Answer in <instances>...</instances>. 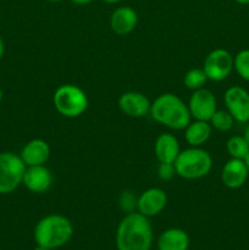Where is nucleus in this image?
<instances>
[{"instance_id":"f257e3e1","label":"nucleus","mask_w":249,"mask_h":250,"mask_svg":"<svg viewBox=\"0 0 249 250\" xmlns=\"http://www.w3.org/2000/svg\"><path fill=\"white\" fill-rule=\"evenodd\" d=\"M153 226L141 212H128L120 221L116 231L117 250H150Z\"/></svg>"},{"instance_id":"f03ea898","label":"nucleus","mask_w":249,"mask_h":250,"mask_svg":"<svg viewBox=\"0 0 249 250\" xmlns=\"http://www.w3.org/2000/svg\"><path fill=\"white\" fill-rule=\"evenodd\" d=\"M151 119L175 131H182L192 121L188 105L173 93H164L151 103Z\"/></svg>"},{"instance_id":"7ed1b4c3","label":"nucleus","mask_w":249,"mask_h":250,"mask_svg":"<svg viewBox=\"0 0 249 250\" xmlns=\"http://www.w3.org/2000/svg\"><path fill=\"white\" fill-rule=\"evenodd\" d=\"M33 236L37 246L51 250L61 248L72 238V222L63 215H46L36 225Z\"/></svg>"},{"instance_id":"20e7f679","label":"nucleus","mask_w":249,"mask_h":250,"mask_svg":"<svg viewBox=\"0 0 249 250\" xmlns=\"http://www.w3.org/2000/svg\"><path fill=\"white\" fill-rule=\"evenodd\" d=\"M176 175L186 180H199L209 175L212 168V158L200 146L181 150L173 163Z\"/></svg>"},{"instance_id":"39448f33","label":"nucleus","mask_w":249,"mask_h":250,"mask_svg":"<svg viewBox=\"0 0 249 250\" xmlns=\"http://www.w3.org/2000/svg\"><path fill=\"white\" fill-rule=\"evenodd\" d=\"M56 111L68 119L81 116L88 107V97L82 88L75 84H62L53 97Z\"/></svg>"},{"instance_id":"423d86ee","label":"nucleus","mask_w":249,"mask_h":250,"mask_svg":"<svg viewBox=\"0 0 249 250\" xmlns=\"http://www.w3.org/2000/svg\"><path fill=\"white\" fill-rule=\"evenodd\" d=\"M26 167V164L17 154L11 151L0 153V194H10L22 185Z\"/></svg>"},{"instance_id":"0eeeda50","label":"nucleus","mask_w":249,"mask_h":250,"mask_svg":"<svg viewBox=\"0 0 249 250\" xmlns=\"http://www.w3.org/2000/svg\"><path fill=\"white\" fill-rule=\"evenodd\" d=\"M203 70L209 81L221 82L226 80L233 70V56L226 49H214L205 58Z\"/></svg>"},{"instance_id":"6e6552de","label":"nucleus","mask_w":249,"mask_h":250,"mask_svg":"<svg viewBox=\"0 0 249 250\" xmlns=\"http://www.w3.org/2000/svg\"><path fill=\"white\" fill-rule=\"evenodd\" d=\"M227 111L234 121L241 124L249 122V93L239 85H233L226 90L224 95Z\"/></svg>"},{"instance_id":"1a4fd4ad","label":"nucleus","mask_w":249,"mask_h":250,"mask_svg":"<svg viewBox=\"0 0 249 250\" xmlns=\"http://www.w3.org/2000/svg\"><path fill=\"white\" fill-rule=\"evenodd\" d=\"M192 119L209 121L217 110V102L214 93L207 88H202L193 92L188 103Z\"/></svg>"},{"instance_id":"9d476101","label":"nucleus","mask_w":249,"mask_h":250,"mask_svg":"<svg viewBox=\"0 0 249 250\" xmlns=\"http://www.w3.org/2000/svg\"><path fill=\"white\" fill-rule=\"evenodd\" d=\"M167 205V194L161 188L153 187L144 190L137 199V210L146 217L158 216Z\"/></svg>"},{"instance_id":"9b49d317","label":"nucleus","mask_w":249,"mask_h":250,"mask_svg":"<svg viewBox=\"0 0 249 250\" xmlns=\"http://www.w3.org/2000/svg\"><path fill=\"white\" fill-rule=\"evenodd\" d=\"M53 173L45 165L27 166L22 185L32 193L42 194L50 189L53 185Z\"/></svg>"},{"instance_id":"f8f14e48","label":"nucleus","mask_w":249,"mask_h":250,"mask_svg":"<svg viewBox=\"0 0 249 250\" xmlns=\"http://www.w3.org/2000/svg\"><path fill=\"white\" fill-rule=\"evenodd\" d=\"M119 107L124 115L141 119L150 114L151 103L148 97L139 92H126L119 98Z\"/></svg>"},{"instance_id":"ddd939ff","label":"nucleus","mask_w":249,"mask_h":250,"mask_svg":"<svg viewBox=\"0 0 249 250\" xmlns=\"http://www.w3.org/2000/svg\"><path fill=\"white\" fill-rule=\"evenodd\" d=\"M248 168L244 160L229 159L221 171V181L229 189H238L248 180Z\"/></svg>"},{"instance_id":"4468645a","label":"nucleus","mask_w":249,"mask_h":250,"mask_svg":"<svg viewBox=\"0 0 249 250\" xmlns=\"http://www.w3.org/2000/svg\"><path fill=\"white\" fill-rule=\"evenodd\" d=\"M138 23V15L136 10L129 6H120L115 10L110 17V27L117 36L129 34Z\"/></svg>"},{"instance_id":"2eb2a0df","label":"nucleus","mask_w":249,"mask_h":250,"mask_svg":"<svg viewBox=\"0 0 249 250\" xmlns=\"http://www.w3.org/2000/svg\"><path fill=\"white\" fill-rule=\"evenodd\" d=\"M20 156L26 166L45 165L50 158V146L43 139H32L24 144Z\"/></svg>"},{"instance_id":"dca6fc26","label":"nucleus","mask_w":249,"mask_h":250,"mask_svg":"<svg viewBox=\"0 0 249 250\" xmlns=\"http://www.w3.org/2000/svg\"><path fill=\"white\" fill-rule=\"evenodd\" d=\"M154 153L159 163H175L181 153L177 138L171 133H161L154 144Z\"/></svg>"},{"instance_id":"f3484780","label":"nucleus","mask_w":249,"mask_h":250,"mask_svg":"<svg viewBox=\"0 0 249 250\" xmlns=\"http://www.w3.org/2000/svg\"><path fill=\"white\" fill-rule=\"evenodd\" d=\"M189 236L182 229L172 227L160 234L158 239L159 250H188Z\"/></svg>"},{"instance_id":"a211bd4d","label":"nucleus","mask_w":249,"mask_h":250,"mask_svg":"<svg viewBox=\"0 0 249 250\" xmlns=\"http://www.w3.org/2000/svg\"><path fill=\"white\" fill-rule=\"evenodd\" d=\"M212 127L209 121H202V120H194L190 121L185 128V138L186 142L190 146H202L207 143L211 137Z\"/></svg>"},{"instance_id":"6ab92c4d","label":"nucleus","mask_w":249,"mask_h":250,"mask_svg":"<svg viewBox=\"0 0 249 250\" xmlns=\"http://www.w3.org/2000/svg\"><path fill=\"white\" fill-rule=\"evenodd\" d=\"M226 150L232 159L244 160L249 154V144L243 136H232L227 141Z\"/></svg>"},{"instance_id":"aec40b11","label":"nucleus","mask_w":249,"mask_h":250,"mask_svg":"<svg viewBox=\"0 0 249 250\" xmlns=\"http://www.w3.org/2000/svg\"><path fill=\"white\" fill-rule=\"evenodd\" d=\"M208 77L205 75L204 70L203 68H190L189 71H187L183 77V83H185L186 87L190 90H198L204 88L205 83L208 82Z\"/></svg>"},{"instance_id":"412c9836","label":"nucleus","mask_w":249,"mask_h":250,"mask_svg":"<svg viewBox=\"0 0 249 250\" xmlns=\"http://www.w3.org/2000/svg\"><path fill=\"white\" fill-rule=\"evenodd\" d=\"M234 119L227 110H216L209 120V124L212 128L220 132H227L233 127Z\"/></svg>"},{"instance_id":"4be33fe9","label":"nucleus","mask_w":249,"mask_h":250,"mask_svg":"<svg viewBox=\"0 0 249 250\" xmlns=\"http://www.w3.org/2000/svg\"><path fill=\"white\" fill-rule=\"evenodd\" d=\"M233 68L241 78L249 82V49L241 50L233 58Z\"/></svg>"},{"instance_id":"5701e85b","label":"nucleus","mask_w":249,"mask_h":250,"mask_svg":"<svg viewBox=\"0 0 249 250\" xmlns=\"http://www.w3.org/2000/svg\"><path fill=\"white\" fill-rule=\"evenodd\" d=\"M176 175L175 165L172 163H160L158 167V176L163 181H170Z\"/></svg>"},{"instance_id":"b1692460","label":"nucleus","mask_w":249,"mask_h":250,"mask_svg":"<svg viewBox=\"0 0 249 250\" xmlns=\"http://www.w3.org/2000/svg\"><path fill=\"white\" fill-rule=\"evenodd\" d=\"M137 199L129 192L122 193L121 199H120V205H121L122 210L127 211V214L128 212H133L134 208H137Z\"/></svg>"},{"instance_id":"393cba45","label":"nucleus","mask_w":249,"mask_h":250,"mask_svg":"<svg viewBox=\"0 0 249 250\" xmlns=\"http://www.w3.org/2000/svg\"><path fill=\"white\" fill-rule=\"evenodd\" d=\"M4 53H5V44H4V41L1 39V37H0V60H1L2 56H4Z\"/></svg>"},{"instance_id":"a878e982","label":"nucleus","mask_w":249,"mask_h":250,"mask_svg":"<svg viewBox=\"0 0 249 250\" xmlns=\"http://www.w3.org/2000/svg\"><path fill=\"white\" fill-rule=\"evenodd\" d=\"M73 4H77V5H85V4H89L92 2L93 0H71Z\"/></svg>"},{"instance_id":"bb28decb","label":"nucleus","mask_w":249,"mask_h":250,"mask_svg":"<svg viewBox=\"0 0 249 250\" xmlns=\"http://www.w3.org/2000/svg\"><path fill=\"white\" fill-rule=\"evenodd\" d=\"M243 137H244V139H246V141H247V143L249 144V122H248V125H247L246 129H244Z\"/></svg>"},{"instance_id":"cd10ccee","label":"nucleus","mask_w":249,"mask_h":250,"mask_svg":"<svg viewBox=\"0 0 249 250\" xmlns=\"http://www.w3.org/2000/svg\"><path fill=\"white\" fill-rule=\"evenodd\" d=\"M104 2H106V4H117V2H120L121 0H103Z\"/></svg>"},{"instance_id":"c85d7f7f","label":"nucleus","mask_w":249,"mask_h":250,"mask_svg":"<svg viewBox=\"0 0 249 250\" xmlns=\"http://www.w3.org/2000/svg\"><path fill=\"white\" fill-rule=\"evenodd\" d=\"M236 2H238V4L241 5H248L249 4V0H234Z\"/></svg>"},{"instance_id":"c756f323","label":"nucleus","mask_w":249,"mask_h":250,"mask_svg":"<svg viewBox=\"0 0 249 250\" xmlns=\"http://www.w3.org/2000/svg\"><path fill=\"white\" fill-rule=\"evenodd\" d=\"M244 163H246L247 168H248V172H249V154H248V156H247V158L244 159Z\"/></svg>"},{"instance_id":"7c9ffc66","label":"nucleus","mask_w":249,"mask_h":250,"mask_svg":"<svg viewBox=\"0 0 249 250\" xmlns=\"http://www.w3.org/2000/svg\"><path fill=\"white\" fill-rule=\"evenodd\" d=\"M33 250H51V249H48V248H44V247H41V246H37L36 248Z\"/></svg>"},{"instance_id":"2f4dec72","label":"nucleus","mask_w":249,"mask_h":250,"mask_svg":"<svg viewBox=\"0 0 249 250\" xmlns=\"http://www.w3.org/2000/svg\"><path fill=\"white\" fill-rule=\"evenodd\" d=\"M2 95H4V94H2V90H1V88H0V102L2 100Z\"/></svg>"},{"instance_id":"473e14b6","label":"nucleus","mask_w":249,"mask_h":250,"mask_svg":"<svg viewBox=\"0 0 249 250\" xmlns=\"http://www.w3.org/2000/svg\"><path fill=\"white\" fill-rule=\"evenodd\" d=\"M46 1H51V2H58V1H61V0H46Z\"/></svg>"}]
</instances>
